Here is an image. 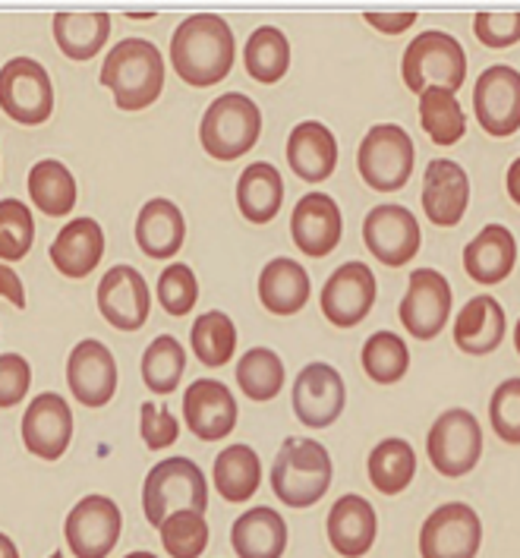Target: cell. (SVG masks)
<instances>
[{
    "label": "cell",
    "mask_w": 520,
    "mask_h": 558,
    "mask_svg": "<svg viewBox=\"0 0 520 558\" xmlns=\"http://www.w3.org/2000/svg\"><path fill=\"white\" fill-rule=\"evenodd\" d=\"M237 41L228 20L215 13L186 16L171 38V63L177 76L193 88L218 86L233 66Z\"/></svg>",
    "instance_id": "6da1fadb"
},
{
    "label": "cell",
    "mask_w": 520,
    "mask_h": 558,
    "mask_svg": "<svg viewBox=\"0 0 520 558\" xmlns=\"http://www.w3.org/2000/svg\"><path fill=\"white\" fill-rule=\"evenodd\" d=\"M101 86L111 88L120 111H145L161 98L165 60L145 38H123L108 51L101 66Z\"/></svg>",
    "instance_id": "7a4b0ae2"
},
{
    "label": "cell",
    "mask_w": 520,
    "mask_h": 558,
    "mask_svg": "<svg viewBox=\"0 0 520 558\" xmlns=\"http://www.w3.org/2000/svg\"><path fill=\"white\" fill-rule=\"evenodd\" d=\"M331 486V454L316 439H285L271 464V489L290 508H313Z\"/></svg>",
    "instance_id": "3957f363"
},
{
    "label": "cell",
    "mask_w": 520,
    "mask_h": 558,
    "mask_svg": "<svg viewBox=\"0 0 520 558\" xmlns=\"http://www.w3.org/2000/svg\"><path fill=\"white\" fill-rule=\"evenodd\" d=\"M208 508V486L205 473L190 458H168L155 464L143 486V511L152 527H161L171 514L196 511L205 514Z\"/></svg>",
    "instance_id": "277c9868"
},
{
    "label": "cell",
    "mask_w": 520,
    "mask_h": 558,
    "mask_svg": "<svg viewBox=\"0 0 520 558\" xmlns=\"http://www.w3.org/2000/svg\"><path fill=\"white\" fill-rule=\"evenodd\" d=\"M401 76L413 95H423L430 88H445L455 95L467 83V54H463L461 41L438 29L416 35L407 45Z\"/></svg>",
    "instance_id": "5b68a950"
},
{
    "label": "cell",
    "mask_w": 520,
    "mask_h": 558,
    "mask_svg": "<svg viewBox=\"0 0 520 558\" xmlns=\"http://www.w3.org/2000/svg\"><path fill=\"white\" fill-rule=\"evenodd\" d=\"M259 105L243 92H228V95L215 98L199 123L203 148L215 161H237L240 155H246L259 143Z\"/></svg>",
    "instance_id": "8992f818"
},
{
    "label": "cell",
    "mask_w": 520,
    "mask_h": 558,
    "mask_svg": "<svg viewBox=\"0 0 520 558\" xmlns=\"http://www.w3.org/2000/svg\"><path fill=\"white\" fill-rule=\"evenodd\" d=\"M413 140L398 123H378L373 126L356 151V168L370 190L378 193H398L404 190L413 174Z\"/></svg>",
    "instance_id": "52a82bcc"
},
{
    "label": "cell",
    "mask_w": 520,
    "mask_h": 558,
    "mask_svg": "<svg viewBox=\"0 0 520 558\" xmlns=\"http://www.w3.org/2000/svg\"><path fill=\"white\" fill-rule=\"evenodd\" d=\"M0 111L16 123L38 126L55 114V86L48 70L32 58H13L0 70Z\"/></svg>",
    "instance_id": "ba28073f"
},
{
    "label": "cell",
    "mask_w": 520,
    "mask_h": 558,
    "mask_svg": "<svg viewBox=\"0 0 520 558\" xmlns=\"http://www.w3.org/2000/svg\"><path fill=\"white\" fill-rule=\"evenodd\" d=\"M426 454L442 476H463L480 464L483 429L476 416L463 408L445 411L426 436Z\"/></svg>",
    "instance_id": "9c48e42d"
},
{
    "label": "cell",
    "mask_w": 520,
    "mask_h": 558,
    "mask_svg": "<svg viewBox=\"0 0 520 558\" xmlns=\"http://www.w3.org/2000/svg\"><path fill=\"white\" fill-rule=\"evenodd\" d=\"M480 543H483L480 514L463 501H448L435 508L420 530L423 558H476Z\"/></svg>",
    "instance_id": "30bf717a"
},
{
    "label": "cell",
    "mask_w": 520,
    "mask_h": 558,
    "mask_svg": "<svg viewBox=\"0 0 520 558\" xmlns=\"http://www.w3.org/2000/svg\"><path fill=\"white\" fill-rule=\"evenodd\" d=\"M473 114L480 126L495 136H515L520 130V73L508 63H498L480 73L473 86Z\"/></svg>",
    "instance_id": "8fae6325"
},
{
    "label": "cell",
    "mask_w": 520,
    "mask_h": 558,
    "mask_svg": "<svg viewBox=\"0 0 520 558\" xmlns=\"http://www.w3.org/2000/svg\"><path fill=\"white\" fill-rule=\"evenodd\" d=\"M123 514L108 496H86L66 514V543L76 558H108L120 539Z\"/></svg>",
    "instance_id": "7c38bea8"
},
{
    "label": "cell",
    "mask_w": 520,
    "mask_h": 558,
    "mask_svg": "<svg viewBox=\"0 0 520 558\" xmlns=\"http://www.w3.org/2000/svg\"><path fill=\"white\" fill-rule=\"evenodd\" d=\"M451 316V284L435 268H416L401 300V325L413 338L433 341Z\"/></svg>",
    "instance_id": "4fadbf2b"
},
{
    "label": "cell",
    "mask_w": 520,
    "mask_h": 558,
    "mask_svg": "<svg viewBox=\"0 0 520 558\" xmlns=\"http://www.w3.org/2000/svg\"><path fill=\"white\" fill-rule=\"evenodd\" d=\"M363 243L382 265L401 268L420 253L423 231L413 211L404 206H376L363 221Z\"/></svg>",
    "instance_id": "5bb4252c"
},
{
    "label": "cell",
    "mask_w": 520,
    "mask_h": 558,
    "mask_svg": "<svg viewBox=\"0 0 520 558\" xmlns=\"http://www.w3.org/2000/svg\"><path fill=\"white\" fill-rule=\"evenodd\" d=\"M318 303L328 323L353 328L376 306V275L366 263H344L325 281Z\"/></svg>",
    "instance_id": "9a60e30c"
},
{
    "label": "cell",
    "mask_w": 520,
    "mask_h": 558,
    "mask_svg": "<svg viewBox=\"0 0 520 558\" xmlns=\"http://www.w3.org/2000/svg\"><path fill=\"white\" fill-rule=\"evenodd\" d=\"M347 404V388L341 373L328 363H310L293 383V413L303 426L325 429L331 426Z\"/></svg>",
    "instance_id": "2e32d148"
},
{
    "label": "cell",
    "mask_w": 520,
    "mask_h": 558,
    "mask_svg": "<svg viewBox=\"0 0 520 558\" xmlns=\"http://www.w3.org/2000/svg\"><path fill=\"white\" fill-rule=\"evenodd\" d=\"M290 234L303 256L322 259L335 253L344 236V215L328 193H306L290 218Z\"/></svg>",
    "instance_id": "e0dca14e"
},
{
    "label": "cell",
    "mask_w": 520,
    "mask_h": 558,
    "mask_svg": "<svg viewBox=\"0 0 520 558\" xmlns=\"http://www.w3.org/2000/svg\"><path fill=\"white\" fill-rule=\"evenodd\" d=\"M66 383L83 408H105L117 391L114 353L95 338L80 341L66 360Z\"/></svg>",
    "instance_id": "ac0fdd59"
},
{
    "label": "cell",
    "mask_w": 520,
    "mask_h": 558,
    "mask_svg": "<svg viewBox=\"0 0 520 558\" xmlns=\"http://www.w3.org/2000/svg\"><path fill=\"white\" fill-rule=\"evenodd\" d=\"M98 310L117 331H140L152 310L143 275L133 265H114L98 284Z\"/></svg>",
    "instance_id": "d6986e66"
},
{
    "label": "cell",
    "mask_w": 520,
    "mask_h": 558,
    "mask_svg": "<svg viewBox=\"0 0 520 558\" xmlns=\"http://www.w3.org/2000/svg\"><path fill=\"white\" fill-rule=\"evenodd\" d=\"M70 439H73L70 404L55 391L32 398L29 411L23 413V445L29 448V454L41 461H58L70 448Z\"/></svg>",
    "instance_id": "ffe728a7"
},
{
    "label": "cell",
    "mask_w": 520,
    "mask_h": 558,
    "mask_svg": "<svg viewBox=\"0 0 520 558\" xmlns=\"http://www.w3.org/2000/svg\"><path fill=\"white\" fill-rule=\"evenodd\" d=\"M183 416L196 439H228L237 426V401L231 388L215 379H196L183 395Z\"/></svg>",
    "instance_id": "44dd1931"
},
{
    "label": "cell",
    "mask_w": 520,
    "mask_h": 558,
    "mask_svg": "<svg viewBox=\"0 0 520 558\" xmlns=\"http://www.w3.org/2000/svg\"><path fill=\"white\" fill-rule=\"evenodd\" d=\"M470 206V177L458 161L435 158L423 177V211L438 228L461 225Z\"/></svg>",
    "instance_id": "7402d4cb"
},
{
    "label": "cell",
    "mask_w": 520,
    "mask_h": 558,
    "mask_svg": "<svg viewBox=\"0 0 520 558\" xmlns=\"http://www.w3.org/2000/svg\"><path fill=\"white\" fill-rule=\"evenodd\" d=\"M288 165L293 174L306 183H322L335 174L338 168V140L335 133L318 123V120H303L293 126L288 136Z\"/></svg>",
    "instance_id": "603a6c76"
},
{
    "label": "cell",
    "mask_w": 520,
    "mask_h": 558,
    "mask_svg": "<svg viewBox=\"0 0 520 558\" xmlns=\"http://www.w3.org/2000/svg\"><path fill=\"white\" fill-rule=\"evenodd\" d=\"M376 508L363 496H341L328 511V539L338 556H366L376 543Z\"/></svg>",
    "instance_id": "cb8c5ba5"
},
{
    "label": "cell",
    "mask_w": 520,
    "mask_h": 558,
    "mask_svg": "<svg viewBox=\"0 0 520 558\" xmlns=\"http://www.w3.org/2000/svg\"><path fill=\"white\" fill-rule=\"evenodd\" d=\"M518 263V240L505 225H486L463 250V268L476 284H498L505 281Z\"/></svg>",
    "instance_id": "d4e9b609"
},
{
    "label": "cell",
    "mask_w": 520,
    "mask_h": 558,
    "mask_svg": "<svg viewBox=\"0 0 520 558\" xmlns=\"http://www.w3.org/2000/svg\"><path fill=\"white\" fill-rule=\"evenodd\" d=\"M505 310L501 303L489 294L473 296L467 300L458 319H455V344L470 356H486V353L498 351L501 338H505Z\"/></svg>",
    "instance_id": "484cf974"
},
{
    "label": "cell",
    "mask_w": 520,
    "mask_h": 558,
    "mask_svg": "<svg viewBox=\"0 0 520 558\" xmlns=\"http://www.w3.org/2000/svg\"><path fill=\"white\" fill-rule=\"evenodd\" d=\"M105 256V231L95 218L70 221L51 243V263L66 278H86Z\"/></svg>",
    "instance_id": "4316f807"
},
{
    "label": "cell",
    "mask_w": 520,
    "mask_h": 558,
    "mask_svg": "<svg viewBox=\"0 0 520 558\" xmlns=\"http://www.w3.org/2000/svg\"><path fill=\"white\" fill-rule=\"evenodd\" d=\"M231 543L240 558H281L288 549V524L275 508L259 505L233 521Z\"/></svg>",
    "instance_id": "83f0119b"
},
{
    "label": "cell",
    "mask_w": 520,
    "mask_h": 558,
    "mask_svg": "<svg viewBox=\"0 0 520 558\" xmlns=\"http://www.w3.org/2000/svg\"><path fill=\"white\" fill-rule=\"evenodd\" d=\"M186 240L183 211L171 199H148L136 218V243L148 259H173Z\"/></svg>",
    "instance_id": "f1b7e54d"
},
{
    "label": "cell",
    "mask_w": 520,
    "mask_h": 558,
    "mask_svg": "<svg viewBox=\"0 0 520 558\" xmlns=\"http://www.w3.org/2000/svg\"><path fill=\"white\" fill-rule=\"evenodd\" d=\"M313 294L306 268L293 259H271L259 275V300L262 306L275 316H293L300 313Z\"/></svg>",
    "instance_id": "f546056e"
},
{
    "label": "cell",
    "mask_w": 520,
    "mask_h": 558,
    "mask_svg": "<svg viewBox=\"0 0 520 558\" xmlns=\"http://www.w3.org/2000/svg\"><path fill=\"white\" fill-rule=\"evenodd\" d=\"M281 203H285V180L275 165L256 161L237 180V206L246 221L268 225L281 211Z\"/></svg>",
    "instance_id": "4dcf8cb0"
},
{
    "label": "cell",
    "mask_w": 520,
    "mask_h": 558,
    "mask_svg": "<svg viewBox=\"0 0 520 558\" xmlns=\"http://www.w3.org/2000/svg\"><path fill=\"white\" fill-rule=\"evenodd\" d=\"M111 35V16L105 10L95 13H55V41L70 60H92Z\"/></svg>",
    "instance_id": "1f68e13d"
},
{
    "label": "cell",
    "mask_w": 520,
    "mask_h": 558,
    "mask_svg": "<svg viewBox=\"0 0 520 558\" xmlns=\"http://www.w3.org/2000/svg\"><path fill=\"white\" fill-rule=\"evenodd\" d=\"M262 483V461L250 445H228L215 458V489L225 501H246Z\"/></svg>",
    "instance_id": "d6a6232c"
},
{
    "label": "cell",
    "mask_w": 520,
    "mask_h": 558,
    "mask_svg": "<svg viewBox=\"0 0 520 558\" xmlns=\"http://www.w3.org/2000/svg\"><path fill=\"white\" fill-rule=\"evenodd\" d=\"M32 206L51 218H63L76 208V180L63 161L45 158L35 161L29 171Z\"/></svg>",
    "instance_id": "836d02e7"
},
{
    "label": "cell",
    "mask_w": 520,
    "mask_h": 558,
    "mask_svg": "<svg viewBox=\"0 0 520 558\" xmlns=\"http://www.w3.org/2000/svg\"><path fill=\"white\" fill-rule=\"evenodd\" d=\"M370 483L382 496H398L416 476V451L404 439H382L370 451Z\"/></svg>",
    "instance_id": "e575fe53"
},
{
    "label": "cell",
    "mask_w": 520,
    "mask_h": 558,
    "mask_svg": "<svg viewBox=\"0 0 520 558\" xmlns=\"http://www.w3.org/2000/svg\"><path fill=\"white\" fill-rule=\"evenodd\" d=\"M243 63H246V73L262 86L281 83L290 70L288 35L275 26H259L243 48Z\"/></svg>",
    "instance_id": "d590c367"
},
{
    "label": "cell",
    "mask_w": 520,
    "mask_h": 558,
    "mask_svg": "<svg viewBox=\"0 0 520 558\" xmlns=\"http://www.w3.org/2000/svg\"><path fill=\"white\" fill-rule=\"evenodd\" d=\"M420 123L435 146H455L467 133V114L461 101L445 88H430L420 95Z\"/></svg>",
    "instance_id": "8d00e7d4"
},
{
    "label": "cell",
    "mask_w": 520,
    "mask_h": 558,
    "mask_svg": "<svg viewBox=\"0 0 520 558\" xmlns=\"http://www.w3.org/2000/svg\"><path fill=\"white\" fill-rule=\"evenodd\" d=\"M237 385L250 401H271L285 388V363L268 348H253L237 363Z\"/></svg>",
    "instance_id": "74e56055"
},
{
    "label": "cell",
    "mask_w": 520,
    "mask_h": 558,
    "mask_svg": "<svg viewBox=\"0 0 520 558\" xmlns=\"http://www.w3.org/2000/svg\"><path fill=\"white\" fill-rule=\"evenodd\" d=\"M186 373V351L183 344L171 338V335H161L155 338L143 353V383L145 388H152L155 395H171L173 388L180 385Z\"/></svg>",
    "instance_id": "f35d334b"
},
{
    "label": "cell",
    "mask_w": 520,
    "mask_h": 558,
    "mask_svg": "<svg viewBox=\"0 0 520 558\" xmlns=\"http://www.w3.org/2000/svg\"><path fill=\"white\" fill-rule=\"evenodd\" d=\"M193 353L203 366H225L237 351V325L228 313H203L193 323Z\"/></svg>",
    "instance_id": "ab89813d"
},
{
    "label": "cell",
    "mask_w": 520,
    "mask_h": 558,
    "mask_svg": "<svg viewBox=\"0 0 520 558\" xmlns=\"http://www.w3.org/2000/svg\"><path fill=\"white\" fill-rule=\"evenodd\" d=\"M410 366V351L407 344L391 335V331H376L366 344H363V369L366 376L378 385H395L407 376Z\"/></svg>",
    "instance_id": "60d3db41"
},
{
    "label": "cell",
    "mask_w": 520,
    "mask_h": 558,
    "mask_svg": "<svg viewBox=\"0 0 520 558\" xmlns=\"http://www.w3.org/2000/svg\"><path fill=\"white\" fill-rule=\"evenodd\" d=\"M35 243V221L26 203L20 199H3L0 203V259L3 263H20L26 259Z\"/></svg>",
    "instance_id": "b9f144b4"
},
{
    "label": "cell",
    "mask_w": 520,
    "mask_h": 558,
    "mask_svg": "<svg viewBox=\"0 0 520 558\" xmlns=\"http://www.w3.org/2000/svg\"><path fill=\"white\" fill-rule=\"evenodd\" d=\"M158 530H161V546L171 558H199L208 546V521L196 511L171 514Z\"/></svg>",
    "instance_id": "7bdbcfd3"
},
{
    "label": "cell",
    "mask_w": 520,
    "mask_h": 558,
    "mask_svg": "<svg viewBox=\"0 0 520 558\" xmlns=\"http://www.w3.org/2000/svg\"><path fill=\"white\" fill-rule=\"evenodd\" d=\"M199 300V281L193 275V268L183 263L168 265L158 278V303L165 306L168 316H186L193 313Z\"/></svg>",
    "instance_id": "ee69618b"
},
{
    "label": "cell",
    "mask_w": 520,
    "mask_h": 558,
    "mask_svg": "<svg viewBox=\"0 0 520 558\" xmlns=\"http://www.w3.org/2000/svg\"><path fill=\"white\" fill-rule=\"evenodd\" d=\"M489 423L498 439L520 445V379H508L495 388L489 401Z\"/></svg>",
    "instance_id": "f6af8a7d"
},
{
    "label": "cell",
    "mask_w": 520,
    "mask_h": 558,
    "mask_svg": "<svg viewBox=\"0 0 520 558\" xmlns=\"http://www.w3.org/2000/svg\"><path fill=\"white\" fill-rule=\"evenodd\" d=\"M32 385V366L20 353H0V408H16Z\"/></svg>",
    "instance_id": "bcb514c9"
},
{
    "label": "cell",
    "mask_w": 520,
    "mask_h": 558,
    "mask_svg": "<svg viewBox=\"0 0 520 558\" xmlns=\"http://www.w3.org/2000/svg\"><path fill=\"white\" fill-rule=\"evenodd\" d=\"M473 32L486 48H511L520 41V13H476Z\"/></svg>",
    "instance_id": "7dc6e473"
},
{
    "label": "cell",
    "mask_w": 520,
    "mask_h": 558,
    "mask_svg": "<svg viewBox=\"0 0 520 558\" xmlns=\"http://www.w3.org/2000/svg\"><path fill=\"white\" fill-rule=\"evenodd\" d=\"M140 433H143L145 448L152 451H161L177 441L180 436V423L168 408H155L152 401H145L143 411H140Z\"/></svg>",
    "instance_id": "c3c4849f"
},
{
    "label": "cell",
    "mask_w": 520,
    "mask_h": 558,
    "mask_svg": "<svg viewBox=\"0 0 520 558\" xmlns=\"http://www.w3.org/2000/svg\"><path fill=\"white\" fill-rule=\"evenodd\" d=\"M366 23L382 35H401L416 23V13H366Z\"/></svg>",
    "instance_id": "681fc988"
},
{
    "label": "cell",
    "mask_w": 520,
    "mask_h": 558,
    "mask_svg": "<svg viewBox=\"0 0 520 558\" xmlns=\"http://www.w3.org/2000/svg\"><path fill=\"white\" fill-rule=\"evenodd\" d=\"M0 296H7L16 310H26V291L20 275L10 265H0Z\"/></svg>",
    "instance_id": "f907efd6"
},
{
    "label": "cell",
    "mask_w": 520,
    "mask_h": 558,
    "mask_svg": "<svg viewBox=\"0 0 520 558\" xmlns=\"http://www.w3.org/2000/svg\"><path fill=\"white\" fill-rule=\"evenodd\" d=\"M508 196L515 206H520V158L508 168Z\"/></svg>",
    "instance_id": "816d5d0a"
},
{
    "label": "cell",
    "mask_w": 520,
    "mask_h": 558,
    "mask_svg": "<svg viewBox=\"0 0 520 558\" xmlns=\"http://www.w3.org/2000/svg\"><path fill=\"white\" fill-rule=\"evenodd\" d=\"M0 558H20V549H16V543L7 536V533H0Z\"/></svg>",
    "instance_id": "f5cc1de1"
},
{
    "label": "cell",
    "mask_w": 520,
    "mask_h": 558,
    "mask_svg": "<svg viewBox=\"0 0 520 558\" xmlns=\"http://www.w3.org/2000/svg\"><path fill=\"white\" fill-rule=\"evenodd\" d=\"M123 558H158V556H152V553H130V556H123Z\"/></svg>",
    "instance_id": "db71d44e"
},
{
    "label": "cell",
    "mask_w": 520,
    "mask_h": 558,
    "mask_svg": "<svg viewBox=\"0 0 520 558\" xmlns=\"http://www.w3.org/2000/svg\"><path fill=\"white\" fill-rule=\"evenodd\" d=\"M515 348H518L520 353V319H518V328H515Z\"/></svg>",
    "instance_id": "11a10c76"
},
{
    "label": "cell",
    "mask_w": 520,
    "mask_h": 558,
    "mask_svg": "<svg viewBox=\"0 0 520 558\" xmlns=\"http://www.w3.org/2000/svg\"><path fill=\"white\" fill-rule=\"evenodd\" d=\"M48 558H63V553H55V556H48Z\"/></svg>",
    "instance_id": "9f6ffc18"
}]
</instances>
